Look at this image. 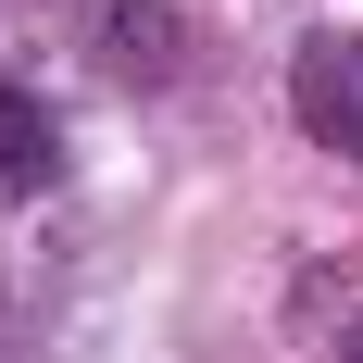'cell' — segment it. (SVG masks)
I'll return each instance as SVG.
<instances>
[{
    "instance_id": "1",
    "label": "cell",
    "mask_w": 363,
    "mask_h": 363,
    "mask_svg": "<svg viewBox=\"0 0 363 363\" xmlns=\"http://www.w3.org/2000/svg\"><path fill=\"white\" fill-rule=\"evenodd\" d=\"M289 113H301V138H313V150L363 163V26H326V38H301V50H289Z\"/></svg>"
},
{
    "instance_id": "2",
    "label": "cell",
    "mask_w": 363,
    "mask_h": 363,
    "mask_svg": "<svg viewBox=\"0 0 363 363\" xmlns=\"http://www.w3.org/2000/svg\"><path fill=\"white\" fill-rule=\"evenodd\" d=\"M101 63L138 75V88H163L176 75V0H101Z\"/></svg>"
},
{
    "instance_id": "3",
    "label": "cell",
    "mask_w": 363,
    "mask_h": 363,
    "mask_svg": "<svg viewBox=\"0 0 363 363\" xmlns=\"http://www.w3.org/2000/svg\"><path fill=\"white\" fill-rule=\"evenodd\" d=\"M50 163H63V138H50V113H38L26 88H0V201H26V188H50Z\"/></svg>"
},
{
    "instance_id": "4",
    "label": "cell",
    "mask_w": 363,
    "mask_h": 363,
    "mask_svg": "<svg viewBox=\"0 0 363 363\" xmlns=\"http://www.w3.org/2000/svg\"><path fill=\"white\" fill-rule=\"evenodd\" d=\"M338 363H363V313H351V338H338Z\"/></svg>"
}]
</instances>
